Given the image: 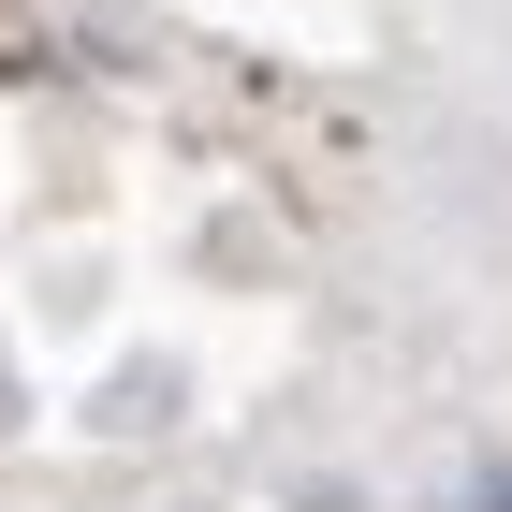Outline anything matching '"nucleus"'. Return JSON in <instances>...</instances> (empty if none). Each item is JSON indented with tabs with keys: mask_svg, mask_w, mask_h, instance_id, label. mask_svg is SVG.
Returning a JSON list of instances; mask_svg holds the SVG:
<instances>
[{
	"mask_svg": "<svg viewBox=\"0 0 512 512\" xmlns=\"http://www.w3.org/2000/svg\"><path fill=\"white\" fill-rule=\"evenodd\" d=\"M483 512H512V483H483Z\"/></svg>",
	"mask_w": 512,
	"mask_h": 512,
	"instance_id": "1",
	"label": "nucleus"
}]
</instances>
